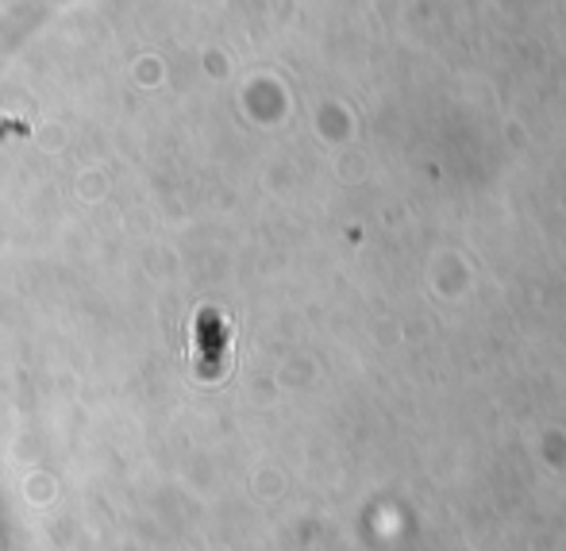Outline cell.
Instances as JSON below:
<instances>
[{"label":"cell","instance_id":"1","mask_svg":"<svg viewBox=\"0 0 566 551\" xmlns=\"http://www.w3.org/2000/svg\"><path fill=\"white\" fill-rule=\"evenodd\" d=\"M224 340H228L224 316H220L217 309H205V313L197 316V343H201V355L220 358L224 355Z\"/></svg>","mask_w":566,"mask_h":551}]
</instances>
